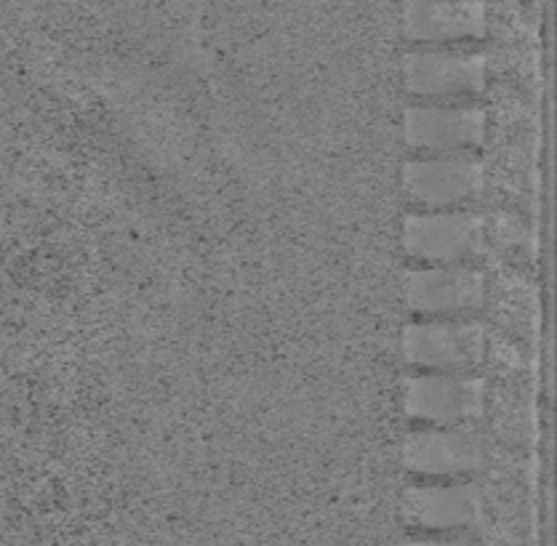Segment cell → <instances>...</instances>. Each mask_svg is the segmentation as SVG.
Segmentation results:
<instances>
[{
    "label": "cell",
    "instance_id": "cell-6",
    "mask_svg": "<svg viewBox=\"0 0 557 546\" xmlns=\"http://www.w3.org/2000/svg\"><path fill=\"white\" fill-rule=\"evenodd\" d=\"M485 136V112L475 104H413L406 110V141L417 150L459 152Z\"/></svg>",
    "mask_w": 557,
    "mask_h": 546
},
{
    "label": "cell",
    "instance_id": "cell-2",
    "mask_svg": "<svg viewBox=\"0 0 557 546\" xmlns=\"http://www.w3.org/2000/svg\"><path fill=\"white\" fill-rule=\"evenodd\" d=\"M403 352L413 365L435 368V371H470L485 355L483 325L470 320L408 325Z\"/></svg>",
    "mask_w": 557,
    "mask_h": 546
},
{
    "label": "cell",
    "instance_id": "cell-1",
    "mask_svg": "<svg viewBox=\"0 0 557 546\" xmlns=\"http://www.w3.org/2000/svg\"><path fill=\"white\" fill-rule=\"evenodd\" d=\"M403 243L413 259L454 264L478 257L483 248V222L467 211L408 213Z\"/></svg>",
    "mask_w": 557,
    "mask_h": 546
},
{
    "label": "cell",
    "instance_id": "cell-8",
    "mask_svg": "<svg viewBox=\"0 0 557 546\" xmlns=\"http://www.w3.org/2000/svg\"><path fill=\"white\" fill-rule=\"evenodd\" d=\"M483 0H408L406 35L417 44H454L485 33Z\"/></svg>",
    "mask_w": 557,
    "mask_h": 546
},
{
    "label": "cell",
    "instance_id": "cell-7",
    "mask_svg": "<svg viewBox=\"0 0 557 546\" xmlns=\"http://www.w3.org/2000/svg\"><path fill=\"white\" fill-rule=\"evenodd\" d=\"M483 277L467 266H430L408 275V305L422 314H461L483 305Z\"/></svg>",
    "mask_w": 557,
    "mask_h": 546
},
{
    "label": "cell",
    "instance_id": "cell-5",
    "mask_svg": "<svg viewBox=\"0 0 557 546\" xmlns=\"http://www.w3.org/2000/svg\"><path fill=\"white\" fill-rule=\"evenodd\" d=\"M485 70L483 53L417 51L406 59V86L413 97H470L485 86Z\"/></svg>",
    "mask_w": 557,
    "mask_h": 546
},
{
    "label": "cell",
    "instance_id": "cell-4",
    "mask_svg": "<svg viewBox=\"0 0 557 546\" xmlns=\"http://www.w3.org/2000/svg\"><path fill=\"white\" fill-rule=\"evenodd\" d=\"M406 193L413 203L426 209H448L472 200L483 187V165L480 160L459 152H446L441 158H419L406 163L403 171Z\"/></svg>",
    "mask_w": 557,
    "mask_h": 546
},
{
    "label": "cell",
    "instance_id": "cell-9",
    "mask_svg": "<svg viewBox=\"0 0 557 546\" xmlns=\"http://www.w3.org/2000/svg\"><path fill=\"white\" fill-rule=\"evenodd\" d=\"M403 461L419 474H465L483 467V448L472 432L465 430H432L419 432L406 440Z\"/></svg>",
    "mask_w": 557,
    "mask_h": 546
},
{
    "label": "cell",
    "instance_id": "cell-10",
    "mask_svg": "<svg viewBox=\"0 0 557 546\" xmlns=\"http://www.w3.org/2000/svg\"><path fill=\"white\" fill-rule=\"evenodd\" d=\"M478 494L470 485H422L406 494V518L432 531L467 528L478 520Z\"/></svg>",
    "mask_w": 557,
    "mask_h": 546
},
{
    "label": "cell",
    "instance_id": "cell-3",
    "mask_svg": "<svg viewBox=\"0 0 557 546\" xmlns=\"http://www.w3.org/2000/svg\"><path fill=\"white\" fill-rule=\"evenodd\" d=\"M485 384L456 371L424 373L406 382V413L437 426H456L483 413Z\"/></svg>",
    "mask_w": 557,
    "mask_h": 546
}]
</instances>
